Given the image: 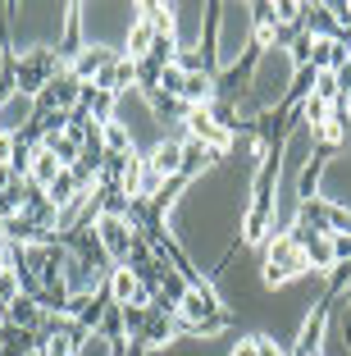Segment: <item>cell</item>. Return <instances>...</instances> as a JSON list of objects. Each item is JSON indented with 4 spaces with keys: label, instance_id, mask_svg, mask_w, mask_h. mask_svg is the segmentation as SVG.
Listing matches in <instances>:
<instances>
[{
    "label": "cell",
    "instance_id": "cell-1",
    "mask_svg": "<svg viewBox=\"0 0 351 356\" xmlns=\"http://www.w3.org/2000/svg\"><path fill=\"white\" fill-rule=\"evenodd\" d=\"M64 69H69V64L60 60L55 46H23V51H19V96L37 101V96L64 74Z\"/></svg>",
    "mask_w": 351,
    "mask_h": 356
},
{
    "label": "cell",
    "instance_id": "cell-2",
    "mask_svg": "<svg viewBox=\"0 0 351 356\" xmlns=\"http://www.w3.org/2000/svg\"><path fill=\"white\" fill-rule=\"evenodd\" d=\"M306 270H310L306 247H301L288 229H279L274 238L265 242V283H269V288H279V283L297 279V274H306Z\"/></svg>",
    "mask_w": 351,
    "mask_h": 356
},
{
    "label": "cell",
    "instance_id": "cell-3",
    "mask_svg": "<svg viewBox=\"0 0 351 356\" xmlns=\"http://www.w3.org/2000/svg\"><path fill=\"white\" fill-rule=\"evenodd\" d=\"M96 238H101L105 256H110L114 265L128 261V247H133V229H128V220H119V215H101V220H96Z\"/></svg>",
    "mask_w": 351,
    "mask_h": 356
},
{
    "label": "cell",
    "instance_id": "cell-4",
    "mask_svg": "<svg viewBox=\"0 0 351 356\" xmlns=\"http://www.w3.org/2000/svg\"><path fill=\"white\" fill-rule=\"evenodd\" d=\"M329 315H333L329 302H315V311H310L306 325H301V338H297V347H292V356H320L324 352V329H329Z\"/></svg>",
    "mask_w": 351,
    "mask_h": 356
},
{
    "label": "cell",
    "instance_id": "cell-5",
    "mask_svg": "<svg viewBox=\"0 0 351 356\" xmlns=\"http://www.w3.org/2000/svg\"><path fill=\"white\" fill-rule=\"evenodd\" d=\"M55 51H60L64 64H73L78 55L87 51V46H83V5H64V14H60V42H55Z\"/></svg>",
    "mask_w": 351,
    "mask_h": 356
},
{
    "label": "cell",
    "instance_id": "cell-6",
    "mask_svg": "<svg viewBox=\"0 0 351 356\" xmlns=\"http://www.w3.org/2000/svg\"><path fill=\"white\" fill-rule=\"evenodd\" d=\"M338 156V147H329V142H315V151H310V160L301 165V178H297V201H315L320 197V178H324V165Z\"/></svg>",
    "mask_w": 351,
    "mask_h": 356
},
{
    "label": "cell",
    "instance_id": "cell-7",
    "mask_svg": "<svg viewBox=\"0 0 351 356\" xmlns=\"http://www.w3.org/2000/svg\"><path fill=\"white\" fill-rule=\"evenodd\" d=\"M105 288H110V302L114 306H146L151 297H146V288L137 283V274L128 270V265H114L110 279H105Z\"/></svg>",
    "mask_w": 351,
    "mask_h": 356
},
{
    "label": "cell",
    "instance_id": "cell-8",
    "mask_svg": "<svg viewBox=\"0 0 351 356\" xmlns=\"http://www.w3.org/2000/svg\"><path fill=\"white\" fill-rule=\"evenodd\" d=\"M114 60H119V51H110V46H87V51L78 55L69 69H73V78H78V83H96V74H101V69H110Z\"/></svg>",
    "mask_w": 351,
    "mask_h": 356
},
{
    "label": "cell",
    "instance_id": "cell-9",
    "mask_svg": "<svg viewBox=\"0 0 351 356\" xmlns=\"http://www.w3.org/2000/svg\"><path fill=\"white\" fill-rule=\"evenodd\" d=\"M46 306L42 302H32V297H19V302H10L5 306V325H19V329H28V334H37V329L46 325Z\"/></svg>",
    "mask_w": 351,
    "mask_h": 356
},
{
    "label": "cell",
    "instance_id": "cell-10",
    "mask_svg": "<svg viewBox=\"0 0 351 356\" xmlns=\"http://www.w3.org/2000/svg\"><path fill=\"white\" fill-rule=\"evenodd\" d=\"M329 206H333L329 197L297 201V215H292V224H301V229H310V233H333V229H329ZM292 224H288V229H292Z\"/></svg>",
    "mask_w": 351,
    "mask_h": 356
},
{
    "label": "cell",
    "instance_id": "cell-11",
    "mask_svg": "<svg viewBox=\"0 0 351 356\" xmlns=\"http://www.w3.org/2000/svg\"><path fill=\"white\" fill-rule=\"evenodd\" d=\"M215 160H224V156H219V151H210L206 142H197V137H183V178H187V183H192L197 174H206Z\"/></svg>",
    "mask_w": 351,
    "mask_h": 356
},
{
    "label": "cell",
    "instance_id": "cell-12",
    "mask_svg": "<svg viewBox=\"0 0 351 356\" xmlns=\"http://www.w3.org/2000/svg\"><path fill=\"white\" fill-rule=\"evenodd\" d=\"M151 42H155L151 19L142 14V5H133V28H128V51H124V55H133V60H146V55H151Z\"/></svg>",
    "mask_w": 351,
    "mask_h": 356
},
{
    "label": "cell",
    "instance_id": "cell-13",
    "mask_svg": "<svg viewBox=\"0 0 351 356\" xmlns=\"http://www.w3.org/2000/svg\"><path fill=\"white\" fill-rule=\"evenodd\" d=\"M60 174H64V165H60V160H55L46 147L32 151V165H28V183H32V188H42V192H46Z\"/></svg>",
    "mask_w": 351,
    "mask_h": 356
},
{
    "label": "cell",
    "instance_id": "cell-14",
    "mask_svg": "<svg viewBox=\"0 0 351 356\" xmlns=\"http://www.w3.org/2000/svg\"><path fill=\"white\" fill-rule=\"evenodd\" d=\"M146 165L155 169V174L160 178H174V174H183V142H160V147L151 151V160H146Z\"/></svg>",
    "mask_w": 351,
    "mask_h": 356
},
{
    "label": "cell",
    "instance_id": "cell-15",
    "mask_svg": "<svg viewBox=\"0 0 351 356\" xmlns=\"http://www.w3.org/2000/svg\"><path fill=\"white\" fill-rule=\"evenodd\" d=\"M42 147L51 151V156L60 160L64 169H73V165H78V160H83V142H78V137H73V133H55V137H46Z\"/></svg>",
    "mask_w": 351,
    "mask_h": 356
},
{
    "label": "cell",
    "instance_id": "cell-16",
    "mask_svg": "<svg viewBox=\"0 0 351 356\" xmlns=\"http://www.w3.org/2000/svg\"><path fill=\"white\" fill-rule=\"evenodd\" d=\"M306 261H310V270H320V274H329L333 265H338V256H333V233H315V238L306 242Z\"/></svg>",
    "mask_w": 351,
    "mask_h": 356
},
{
    "label": "cell",
    "instance_id": "cell-17",
    "mask_svg": "<svg viewBox=\"0 0 351 356\" xmlns=\"http://www.w3.org/2000/svg\"><path fill=\"white\" fill-rule=\"evenodd\" d=\"M146 105H151V115L160 119V124L192 115V105H187V101H178V96H165V92H151V96H146Z\"/></svg>",
    "mask_w": 351,
    "mask_h": 356
},
{
    "label": "cell",
    "instance_id": "cell-18",
    "mask_svg": "<svg viewBox=\"0 0 351 356\" xmlns=\"http://www.w3.org/2000/svg\"><path fill=\"white\" fill-rule=\"evenodd\" d=\"M183 101L192 105V110H197V105H210V101H215V78H210V74H187Z\"/></svg>",
    "mask_w": 351,
    "mask_h": 356
},
{
    "label": "cell",
    "instance_id": "cell-19",
    "mask_svg": "<svg viewBox=\"0 0 351 356\" xmlns=\"http://www.w3.org/2000/svg\"><path fill=\"white\" fill-rule=\"evenodd\" d=\"M101 137H105V151H114V156H133V133H128V124L110 119V124H101Z\"/></svg>",
    "mask_w": 351,
    "mask_h": 356
},
{
    "label": "cell",
    "instance_id": "cell-20",
    "mask_svg": "<svg viewBox=\"0 0 351 356\" xmlns=\"http://www.w3.org/2000/svg\"><path fill=\"white\" fill-rule=\"evenodd\" d=\"M183 188H187V178H183V174L165 178V183H160V192H155V197H151L155 215H169V210H174V201H178V192H183Z\"/></svg>",
    "mask_w": 351,
    "mask_h": 356
},
{
    "label": "cell",
    "instance_id": "cell-21",
    "mask_svg": "<svg viewBox=\"0 0 351 356\" xmlns=\"http://www.w3.org/2000/svg\"><path fill=\"white\" fill-rule=\"evenodd\" d=\"M46 197L55 201V210H64V206H69L73 197H83V192H78V178H73V169H64V174L55 178L51 188H46Z\"/></svg>",
    "mask_w": 351,
    "mask_h": 356
},
{
    "label": "cell",
    "instance_id": "cell-22",
    "mask_svg": "<svg viewBox=\"0 0 351 356\" xmlns=\"http://www.w3.org/2000/svg\"><path fill=\"white\" fill-rule=\"evenodd\" d=\"M160 74H165V69H160L155 60H137V92L142 96L160 92Z\"/></svg>",
    "mask_w": 351,
    "mask_h": 356
},
{
    "label": "cell",
    "instance_id": "cell-23",
    "mask_svg": "<svg viewBox=\"0 0 351 356\" xmlns=\"http://www.w3.org/2000/svg\"><path fill=\"white\" fill-rule=\"evenodd\" d=\"M183 83H187V74L178 69V64H169L165 74H160V92L165 96H178V101H183Z\"/></svg>",
    "mask_w": 351,
    "mask_h": 356
},
{
    "label": "cell",
    "instance_id": "cell-24",
    "mask_svg": "<svg viewBox=\"0 0 351 356\" xmlns=\"http://www.w3.org/2000/svg\"><path fill=\"white\" fill-rule=\"evenodd\" d=\"M310 96H320L324 105L342 101V92H338V74H320V78H315V92H310Z\"/></svg>",
    "mask_w": 351,
    "mask_h": 356
},
{
    "label": "cell",
    "instance_id": "cell-25",
    "mask_svg": "<svg viewBox=\"0 0 351 356\" xmlns=\"http://www.w3.org/2000/svg\"><path fill=\"white\" fill-rule=\"evenodd\" d=\"M292 64H297V69H306V64H310V55H315V37H310V32H301V37H297V42H292Z\"/></svg>",
    "mask_w": 351,
    "mask_h": 356
},
{
    "label": "cell",
    "instance_id": "cell-26",
    "mask_svg": "<svg viewBox=\"0 0 351 356\" xmlns=\"http://www.w3.org/2000/svg\"><path fill=\"white\" fill-rule=\"evenodd\" d=\"M23 297V288H19V279H14V270H0V311L10 302H19Z\"/></svg>",
    "mask_w": 351,
    "mask_h": 356
},
{
    "label": "cell",
    "instance_id": "cell-27",
    "mask_svg": "<svg viewBox=\"0 0 351 356\" xmlns=\"http://www.w3.org/2000/svg\"><path fill=\"white\" fill-rule=\"evenodd\" d=\"M329 229L333 233H351V210L342 206V201H333V206H329Z\"/></svg>",
    "mask_w": 351,
    "mask_h": 356
},
{
    "label": "cell",
    "instance_id": "cell-28",
    "mask_svg": "<svg viewBox=\"0 0 351 356\" xmlns=\"http://www.w3.org/2000/svg\"><path fill=\"white\" fill-rule=\"evenodd\" d=\"M333 256H338V261H351V233H333Z\"/></svg>",
    "mask_w": 351,
    "mask_h": 356
},
{
    "label": "cell",
    "instance_id": "cell-29",
    "mask_svg": "<svg viewBox=\"0 0 351 356\" xmlns=\"http://www.w3.org/2000/svg\"><path fill=\"white\" fill-rule=\"evenodd\" d=\"M256 352H260V356H288V352H283L279 343H274V338H265V334L256 338Z\"/></svg>",
    "mask_w": 351,
    "mask_h": 356
},
{
    "label": "cell",
    "instance_id": "cell-30",
    "mask_svg": "<svg viewBox=\"0 0 351 356\" xmlns=\"http://www.w3.org/2000/svg\"><path fill=\"white\" fill-rule=\"evenodd\" d=\"M10 160H14V133L0 128V165H10Z\"/></svg>",
    "mask_w": 351,
    "mask_h": 356
},
{
    "label": "cell",
    "instance_id": "cell-31",
    "mask_svg": "<svg viewBox=\"0 0 351 356\" xmlns=\"http://www.w3.org/2000/svg\"><path fill=\"white\" fill-rule=\"evenodd\" d=\"M233 356H260V352H256V338H242V343L233 347Z\"/></svg>",
    "mask_w": 351,
    "mask_h": 356
},
{
    "label": "cell",
    "instance_id": "cell-32",
    "mask_svg": "<svg viewBox=\"0 0 351 356\" xmlns=\"http://www.w3.org/2000/svg\"><path fill=\"white\" fill-rule=\"evenodd\" d=\"M14 178H19V174H14V169H10V165H0V192H5V188H10V183H14Z\"/></svg>",
    "mask_w": 351,
    "mask_h": 356
},
{
    "label": "cell",
    "instance_id": "cell-33",
    "mask_svg": "<svg viewBox=\"0 0 351 356\" xmlns=\"http://www.w3.org/2000/svg\"><path fill=\"white\" fill-rule=\"evenodd\" d=\"M0 128H5V124H0Z\"/></svg>",
    "mask_w": 351,
    "mask_h": 356
}]
</instances>
